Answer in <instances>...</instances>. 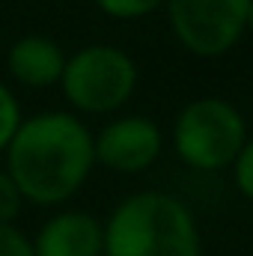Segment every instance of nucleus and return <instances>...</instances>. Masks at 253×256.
I'll return each instance as SVG.
<instances>
[{"instance_id":"nucleus-1","label":"nucleus","mask_w":253,"mask_h":256,"mask_svg":"<svg viewBox=\"0 0 253 256\" xmlns=\"http://www.w3.org/2000/svg\"><path fill=\"white\" fill-rule=\"evenodd\" d=\"M6 155V173L24 202L60 206L84 188L96 167L90 126L72 110H42L24 116Z\"/></svg>"},{"instance_id":"nucleus-11","label":"nucleus","mask_w":253,"mask_h":256,"mask_svg":"<svg viewBox=\"0 0 253 256\" xmlns=\"http://www.w3.org/2000/svg\"><path fill=\"white\" fill-rule=\"evenodd\" d=\"M232 179H236V188L253 202V137L244 140L242 152L232 161Z\"/></svg>"},{"instance_id":"nucleus-5","label":"nucleus","mask_w":253,"mask_h":256,"mask_svg":"<svg viewBox=\"0 0 253 256\" xmlns=\"http://www.w3.org/2000/svg\"><path fill=\"white\" fill-rule=\"evenodd\" d=\"M176 42L202 60L230 54L248 33L250 0H167Z\"/></svg>"},{"instance_id":"nucleus-13","label":"nucleus","mask_w":253,"mask_h":256,"mask_svg":"<svg viewBox=\"0 0 253 256\" xmlns=\"http://www.w3.org/2000/svg\"><path fill=\"white\" fill-rule=\"evenodd\" d=\"M0 256H36L33 238H27L15 224H0Z\"/></svg>"},{"instance_id":"nucleus-2","label":"nucleus","mask_w":253,"mask_h":256,"mask_svg":"<svg viewBox=\"0 0 253 256\" xmlns=\"http://www.w3.org/2000/svg\"><path fill=\"white\" fill-rule=\"evenodd\" d=\"M102 256H202V236L179 196L140 191L126 196L104 220Z\"/></svg>"},{"instance_id":"nucleus-10","label":"nucleus","mask_w":253,"mask_h":256,"mask_svg":"<svg viewBox=\"0 0 253 256\" xmlns=\"http://www.w3.org/2000/svg\"><path fill=\"white\" fill-rule=\"evenodd\" d=\"M21 120H24V114H21V104H18L15 92L0 80V152L9 146V140H12L15 128L21 126Z\"/></svg>"},{"instance_id":"nucleus-7","label":"nucleus","mask_w":253,"mask_h":256,"mask_svg":"<svg viewBox=\"0 0 253 256\" xmlns=\"http://www.w3.org/2000/svg\"><path fill=\"white\" fill-rule=\"evenodd\" d=\"M36 256H102L104 254V224L80 208H66L51 214L36 238Z\"/></svg>"},{"instance_id":"nucleus-9","label":"nucleus","mask_w":253,"mask_h":256,"mask_svg":"<svg viewBox=\"0 0 253 256\" xmlns=\"http://www.w3.org/2000/svg\"><path fill=\"white\" fill-rule=\"evenodd\" d=\"M96 9L114 21H137L152 12H158L167 0H92Z\"/></svg>"},{"instance_id":"nucleus-12","label":"nucleus","mask_w":253,"mask_h":256,"mask_svg":"<svg viewBox=\"0 0 253 256\" xmlns=\"http://www.w3.org/2000/svg\"><path fill=\"white\" fill-rule=\"evenodd\" d=\"M24 196L18 191V185L12 182V176L6 170H0V224H12L21 214Z\"/></svg>"},{"instance_id":"nucleus-3","label":"nucleus","mask_w":253,"mask_h":256,"mask_svg":"<svg viewBox=\"0 0 253 256\" xmlns=\"http://www.w3.org/2000/svg\"><path fill=\"white\" fill-rule=\"evenodd\" d=\"M248 137L250 134L242 110L218 96H202L188 102L176 114L170 134L179 161L202 173L232 167Z\"/></svg>"},{"instance_id":"nucleus-6","label":"nucleus","mask_w":253,"mask_h":256,"mask_svg":"<svg viewBox=\"0 0 253 256\" xmlns=\"http://www.w3.org/2000/svg\"><path fill=\"white\" fill-rule=\"evenodd\" d=\"M96 164L114 173H143L164 152V131L155 120L131 114L116 116L98 134H92Z\"/></svg>"},{"instance_id":"nucleus-14","label":"nucleus","mask_w":253,"mask_h":256,"mask_svg":"<svg viewBox=\"0 0 253 256\" xmlns=\"http://www.w3.org/2000/svg\"><path fill=\"white\" fill-rule=\"evenodd\" d=\"M248 33H253V0H250V9H248Z\"/></svg>"},{"instance_id":"nucleus-8","label":"nucleus","mask_w":253,"mask_h":256,"mask_svg":"<svg viewBox=\"0 0 253 256\" xmlns=\"http://www.w3.org/2000/svg\"><path fill=\"white\" fill-rule=\"evenodd\" d=\"M66 68V51L57 39L42 33H27L15 39L6 51V72L15 84L27 90H45L60 84Z\"/></svg>"},{"instance_id":"nucleus-4","label":"nucleus","mask_w":253,"mask_h":256,"mask_svg":"<svg viewBox=\"0 0 253 256\" xmlns=\"http://www.w3.org/2000/svg\"><path fill=\"white\" fill-rule=\"evenodd\" d=\"M137 78L140 74L131 54L116 45L96 42L66 57L60 90L74 114L108 116L128 104L137 90Z\"/></svg>"}]
</instances>
